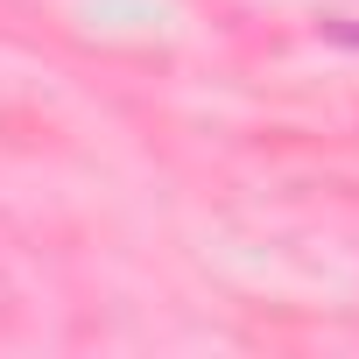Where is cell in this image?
I'll return each mask as SVG.
<instances>
[{"label": "cell", "mask_w": 359, "mask_h": 359, "mask_svg": "<svg viewBox=\"0 0 359 359\" xmlns=\"http://www.w3.org/2000/svg\"><path fill=\"white\" fill-rule=\"evenodd\" d=\"M331 36H338V43H359V29H352V22H331Z\"/></svg>", "instance_id": "obj_1"}]
</instances>
